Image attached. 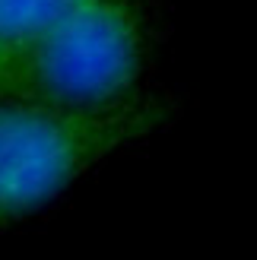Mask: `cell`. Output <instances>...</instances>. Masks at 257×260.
<instances>
[{
    "instance_id": "cell-1",
    "label": "cell",
    "mask_w": 257,
    "mask_h": 260,
    "mask_svg": "<svg viewBox=\"0 0 257 260\" xmlns=\"http://www.w3.org/2000/svg\"><path fill=\"white\" fill-rule=\"evenodd\" d=\"M165 105L134 92L102 108L0 99V222L29 216L118 146L149 134Z\"/></svg>"
},
{
    "instance_id": "cell-2",
    "label": "cell",
    "mask_w": 257,
    "mask_h": 260,
    "mask_svg": "<svg viewBox=\"0 0 257 260\" xmlns=\"http://www.w3.org/2000/svg\"><path fill=\"white\" fill-rule=\"evenodd\" d=\"M152 48L143 0H76L32 51L0 99L57 108H102L137 92Z\"/></svg>"
},
{
    "instance_id": "cell-3",
    "label": "cell",
    "mask_w": 257,
    "mask_h": 260,
    "mask_svg": "<svg viewBox=\"0 0 257 260\" xmlns=\"http://www.w3.org/2000/svg\"><path fill=\"white\" fill-rule=\"evenodd\" d=\"M76 0H0V92Z\"/></svg>"
}]
</instances>
